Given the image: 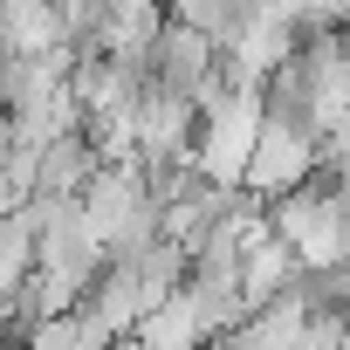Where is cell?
Returning <instances> with one entry per match:
<instances>
[{
  "label": "cell",
  "mask_w": 350,
  "mask_h": 350,
  "mask_svg": "<svg viewBox=\"0 0 350 350\" xmlns=\"http://www.w3.org/2000/svg\"><path fill=\"white\" fill-rule=\"evenodd\" d=\"M268 234L295 254L302 275H323L350 254V193H329V186H295L268 206Z\"/></svg>",
  "instance_id": "1"
},
{
  "label": "cell",
  "mask_w": 350,
  "mask_h": 350,
  "mask_svg": "<svg viewBox=\"0 0 350 350\" xmlns=\"http://www.w3.org/2000/svg\"><path fill=\"white\" fill-rule=\"evenodd\" d=\"M254 137H261V90H227L193 124V172L206 186H220V193H241Z\"/></svg>",
  "instance_id": "2"
},
{
  "label": "cell",
  "mask_w": 350,
  "mask_h": 350,
  "mask_svg": "<svg viewBox=\"0 0 350 350\" xmlns=\"http://www.w3.org/2000/svg\"><path fill=\"white\" fill-rule=\"evenodd\" d=\"M302 323H309V302H302V288H288V295L261 302L241 329H227V350H295Z\"/></svg>",
  "instance_id": "3"
}]
</instances>
